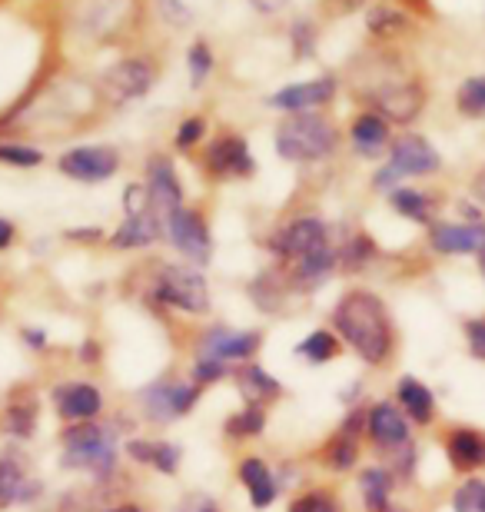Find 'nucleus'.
<instances>
[{"instance_id":"9","label":"nucleus","mask_w":485,"mask_h":512,"mask_svg":"<svg viewBox=\"0 0 485 512\" xmlns=\"http://www.w3.org/2000/svg\"><path fill=\"white\" fill-rule=\"evenodd\" d=\"M147 193H150V207L153 213L163 220V227H167V220L173 217L177 210H183V187L177 180V170H173V163L167 157H153L147 163Z\"/></svg>"},{"instance_id":"51","label":"nucleus","mask_w":485,"mask_h":512,"mask_svg":"<svg viewBox=\"0 0 485 512\" xmlns=\"http://www.w3.org/2000/svg\"><path fill=\"white\" fill-rule=\"evenodd\" d=\"M103 512H143L140 506H113V509H103Z\"/></svg>"},{"instance_id":"33","label":"nucleus","mask_w":485,"mask_h":512,"mask_svg":"<svg viewBox=\"0 0 485 512\" xmlns=\"http://www.w3.org/2000/svg\"><path fill=\"white\" fill-rule=\"evenodd\" d=\"M263 426H266L263 406H246L243 413L226 419V436H256L263 433Z\"/></svg>"},{"instance_id":"5","label":"nucleus","mask_w":485,"mask_h":512,"mask_svg":"<svg viewBox=\"0 0 485 512\" xmlns=\"http://www.w3.org/2000/svg\"><path fill=\"white\" fill-rule=\"evenodd\" d=\"M153 293H157L160 303L177 306L183 313H206L210 310V290H206V280L190 266H163L157 273V283H153Z\"/></svg>"},{"instance_id":"26","label":"nucleus","mask_w":485,"mask_h":512,"mask_svg":"<svg viewBox=\"0 0 485 512\" xmlns=\"http://www.w3.org/2000/svg\"><path fill=\"white\" fill-rule=\"evenodd\" d=\"M236 383H240V393L250 399V406H263L266 399H276L280 396V380H273L263 366L256 363H246L240 373H236Z\"/></svg>"},{"instance_id":"24","label":"nucleus","mask_w":485,"mask_h":512,"mask_svg":"<svg viewBox=\"0 0 485 512\" xmlns=\"http://www.w3.org/2000/svg\"><path fill=\"white\" fill-rule=\"evenodd\" d=\"M396 396L402 403V413L412 416L416 423H429L432 409H436V399H432V389L426 383L412 380V376H402L396 383Z\"/></svg>"},{"instance_id":"23","label":"nucleus","mask_w":485,"mask_h":512,"mask_svg":"<svg viewBox=\"0 0 485 512\" xmlns=\"http://www.w3.org/2000/svg\"><path fill=\"white\" fill-rule=\"evenodd\" d=\"M240 483L250 493V503L256 509H266L276 499V479L273 469L263 463V459H243L240 463Z\"/></svg>"},{"instance_id":"30","label":"nucleus","mask_w":485,"mask_h":512,"mask_svg":"<svg viewBox=\"0 0 485 512\" xmlns=\"http://www.w3.org/2000/svg\"><path fill=\"white\" fill-rule=\"evenodd\" d=\"M296 353L303 356L306 363L323 366V363L336 360V356H339V340L329 330H316V333H309L306 340L296 346Z\"/></svg>"},{"instance_id":"29","label":"nucleus","mask_w":485,"mask_h":512,"mask_svg":"<svg viewBox=\"0 0 485 512\" xmlns=\"http://www.w3.org/2000/svg\"><path fill=\"white\" fill-rule=\"evenodd\" d=\"M359 493H363L366 512H386L389 509V493H392V476L383 466H373L359 476Z\"/></svg>"},{"instance_id":"18","label":"nucleus","mask_w":485,"mask_h":512,"mask_svg":"<svg viewBox=\"0 0 485 512\" xmlns=\"http://www.w3.org/2000/svg\"><path fill=\"white\" fill-rule=\"evenodd\" d=\"M366 433L376 439L379 449H399L409 443V423L402 416V409H396L392 403H376L366 413Z\"/></svg>"},{"instance_id":"41","label":"nucleus","mask_w":485,"mask_h":512,"mask_svg":"<svg viewBox=\"0 0 485 512\" xmlns=\"http://www.w3.org/2000/svg\"><path fill=\"white\" fill-rule=\"evenodd\" d=\"M226 373H230V370H226V363L223 360H213V356H200V360L193 363V380H196V386L223 380Z\"/></svg>"},{"instance_id":"45","label":"nucleus","mask_w":485,"mask_h":512,"mask_svg":"<svg viewBox=\"0 0 485 512\" xmlns=\"http://www.w3.org/2000/svg\"><path fill=\"white\" fill-rule=\"evenodd\" d=\"M177 512H220V506H216L210 496H200V493H196V496H187V499H183V503L177 506Z\"/></svg>"},{"instance_id":"46","label":"nucleus","mask_w":485,"mask_h":512,"mask_svg":"<svg viewBox=\"0 0 485 512\" xmlns=\"http://www.w3.org/2000/svg\"><path fill=\"white\" fill-rule=\"evenodd\" d=\"M309 40H313V27L306 24H296V30H293V44H296V54L299 57H306L309 54Z\"/></svg>"},{"instance_id":"31","label":"nucleus","mask_w":485,"mask_h":512,"mask_svg":"<svg viewBox=\"0 0 485 512\" xmlns=\"http://www.w3.org/2000/svg\"><path fill=\"white\" fill-rule=\"evenodd\" d=\"M389 203H392V210L402 213V217H409V220H416V223H426L429 220V200L422 197L419 190H409V187H396L389 193Z\"/></svg>"},{"instance_id":"12","label":"nucleus","mask_w":485,"mask_h":512,"mask_svg":"<svg viewBox=\"0 0 485 512\" xmlns=\"http://www.w3.org/2000/svg\"><path fill=\"white\" fill-rule=\"evenodd\" d=\"M196 399H200V386L196 383H157L143 393L147 413L150 419H157V423H170V419H180L183 413H190Z\"/></svg>"},{"instance_id":"28","label":"nucleus","mask_w":485,"mask_h":512,"mask_svg":"<svg viewBox=\"0 0 485 512\" xmlns=\"http://www.w3.org/2000/svg\"><path fill=\"white\" fill-rule=\"evenodd\" d=\"M339 256L333 250H319V253H309L303 256V260H296L293 263V283L299 286H306V290H313V286H319L326 280L329 273H333V266H336Z\"/></svg>"},{"instance_id":"27","label":"nucleus","mask_w":485,"mask_h":512,"mask_svg":"<svg viewBox=\"0 0 485 512\" xmlns=\"http://www.w3.org/2000/svg\"><path fill=\"white\" fill-rule=\"evenodd\" d=\"M386 143H389V124L379 114H363L353 124V147L363 153V157L383 153Z\"/></svg>"},{"instance_id":"50","label":"nucleus","mask_w":485,"mask_h":512,"mask_svg":"<svg viewBox=\"0 0 485 512\" xmlns=\"http://www.w3.org/2000/svg\"><path fill=\"white\" fill-rule=\"evenodd\" d=\"M286 4V0H253V7H260V10H280Z\"/></svg>"},{"instance_id":"32","label":"nucleus","mask_w":485,"mask_h":512,"mask_svg":"<svg viewBox=\"0 0 485 512\" xmlns=\"http://www.w3.org/2000/svg\"><path fill=\"white\" fill-rule=\"evenodd\" d=\"M456 104L466 117H485V77H469L459 87Z\"/></svg>"},{"instance_id":"15","label":"nucleus","mask_w":485,"mask_h":512,"mask_svg":"<svg viewBox=\"0 0 485 512\" xmlns=\"http://www.w3.org/2000/svg\"><path fill=\"white\" fill-rule=\"evenodd\" d=\"M34 493L37 483H30L24 453L20 449H4L0 453V509L27 503V499H34Z\"/></svg>"},{"instance_id":"47","label":"nucleus","mask_w":485,"mask_h":512,"mask_svg":"<svg viewBox=\"0 0 485 512\" xmlns=\"http://www.w3.org/2000/svg\"><path fill=\"white\" fill-rule=\"evenodd\" d=\"M160 10L173 20V24H183V20L190 17V14H187V7H183L180 0H160Z\"/></svg>"},{"instance_id":"17","label":"nucleus","mask_w":485,"mask_h":512,"mask_svg":"<svg viewBox=\"0 0 485 512\" xmlns=\"http://www.w3.org/2000/svg\"><path fill=\"white\" fill-rule=\"evenodd\" d=\"M436 253H479L485 247V223H436L429 230Z\"/></svg>"},{"instance_id":"48","label":"nucleus","mask_w":485,"mask_h":512,"mask_svg":"<svg viewBox=\"0 0 485 512\" xmlns=\"http://www.w3.org/2000/svg\"><path fill=\"white\" fill-rule=\"evenodd\" d=\"M10 243H14V223L0 217V250H7Z\"/></svg>"},{"instance_id":"25","label":"nucleus","mask_w":485,"mask_h":512,"mask_svg":"<svg viewBox=\"0 0 485 512\" xmlns=\"http://www.w3.org/2000/svg\"><path fill=\"white\" fill-rule=\"evenodd\" d=\"M359 423H366L363 413H353V419H346L343 433H339L333 443H329V466L336 473H346V469L356 466V456H359Z\"/></svg>"},{"instance_id":"43","label":"nucleus","mask_w":485,"mask_h":512,"mask_svg":"<svg viewBox=\"0 0 485 512\" xmlns=\"http://www.w3.org/2000/svg\"><path fill=\"white\" fill-rule=\"evenodd\" d=\"M123 210H127V217H133V213H143V210H153L147 187H137V183L127 187V193H123Z\"/></svg>"},{"instance_id":"6","label":"nucleus","mask_w":485,"mask_h":512,"mask_svg":"<svg viewBox=\"0 0 485 512\" xmlns=\"http://www.w3.org/2000/svg\"><path fill=\"white\" fill-rule=\"evenodd\" d=\"M100 87H103V97H107L110 104H130V100L143 97L153 87L150 60H143V57L120 60V64H113L107 74H103Z\"/></svg>"},{"instance_id":"20","label":"nucleus","mask_w":485,"mask_h":512,"mask_svg":"<svg viewBox=\"0 0 485 512\" xmlns=\"http://www.w3.org/2000/svg\"><path fill=\"white\" fill-rule=\"evenodd\" d=\"M160 227L163 220L157 217L153 210H143V213H133V217H127L120 223V230L113 233V247L120 250H140V247H150L153 240L160 237Z\"/></svg>"},{"instance_id":"38","label":"nucleus","mask_w":485,"mask_h":512,"mask_svg":"<svg viewBox=\"0 0 485 512\" xmlns=\"http://www.w3.org/2000/svg\"><path fill=\"white\" fill-rule=\"evenodd\" d=\"M373 256H376V247L369 243V237H353L343 250V263H346V270H363Z\"/></svg>"},{"instance_id":"40","label":"nucleus","mask_w":485,"mask_h":512,"mask_svg":"<svg viewBox=\"0 0 485 512\" xmlns=\"http://www.w3.org/2000/svg\"><path fill=\"white\" fill-rule=\"evenodd\" d=\"M187 64H190V74H193V84L200 87L203 80H206V74L213 70V54H210V47L203 44H193L190 47V54H187Z\"/></svg>"},{"instance_id":"13","label":"nucleus","mask_w":485,"mask_h":512,"mask_svg":"<svg viewBox=\"0 0 485 512\" xmlns=\"http://www.w3.org/2000/svg\"><path fill=\"white\" fill-rule=\"evenodd\" d=\"M333 94H336V80L316 77V80H306V84H290V87L276 90L270 97V107L286 110V114H306V110L329 104Z\"/></svg>"},{"instance_id":"42","label":"nucleus","mask_w":485,"mask_h":512,"mask_svg":"<svg viewBox=\"0 0 485 512\" xmlns=\"http://www.w3.org/2000/svg\"><path fill=\"white\" fill-rule=\"evenodd\" d=\"M466 340H469V353L485 363V316L466 323Z\"/></svg>"},{"instance_id":"49","label":"nucleus","mask_w":485,"mask_h":512,"mask_svg":"<svg viewBox=\"0 0 485 512\" xmlns=\"http://www.w3.org/2000/svg\"><path fill=\"white\" fill-rule=\"evenodd\" d=\"M24 343L34 346V350H44V346H47L44 333H40V330H24Z\"/></svg>"},{"instance_id":"4","label":"nucleus","mask_w":485,"mask_h":512,"mask_svg":"<svg viewBox=\"0 0 485 512\" xmlns=\"http://www.w3.org/2000/svg\"><path fill=\"white\" fill-rule=\"evenodd\" d=\"M439 167H442L439 153L426 137H419V133H402V137L392 143L389 163L376 173V187L396 190L402 177H426V173H436Z\"/></svg>"},{"instance_id":"34","label":"nucleus","mask_w":485,"mask_h":512,"mask_svg":"<svg viewBox=\"0 0 485 512\" xmlns=\"http://www.w3.org/2000/svg\"><path fill=\"white\" fill-rule=\"evenodd\" d=\"M452 512H485V483L482 479H466L456 496H452Z\"/></svg>"},{"instance_id":"8","label":"nucleus","mask_w":485,"mask_h":512,"mask_svg":"<svg viewBox=\"0 0 485 512\" xmlns=\"http://www.w3.org/2000/svg\"><path fill=\"white\" fill-rule=\"evenodd\" d=\"M57 167H60V173H67L70 180L103 183L117 173L120 157H117V150H110V147H74L60 157Z\"/></svg>"},{"instance_id":"2","label":"nucleus","mask_w":485,"mask_h":512,"mask_svg":"<svg viewBox=\"0 0 485 512\" xmlns=\"http://www.w3.org/2000/svg\"><path fill=\"white\" fill-rule=\"evenodd\" d=\"M336 147H339L336 127L316 114H293L276 130V150H280L283 160H293V163L323 160Z\"/></svg>"},{"instance_id":"35","label":"nucleus","mask_w":485,"mask_h":512,"mask_svg":"<svg viewBox=\"0 0 485 512\" xmlns=\"http://www.w3.org/2000/svg\"><path fill=\"white\" fill-rule=\"evenodd\" d=\"M369 30L373 34H379V37H396V34H402L406 30V24L409 20L399 14V10H392V7H376L373 14H369Z\"/></svg>"},{"instance_id":"22","label":"nucleus","mask_w":485,"mask_h":512,"mask_svg":"<svg viewBox=\"0 0 485 512\" xmlns=\"http://www.w3.org/2000/svg\"><path fill=\"white\" fill-rule=\"evenodd\" d=\"M449 459L459 473H472V469L485 466V433L479 429H456L449 436Z\"/></svg>"},{"instance_id":"14","label":"nucleus","mask_w":485,"mask_h":512,"mask_svg":"<svg viewBox=\"0 0 485 512\" xmlns=\"http://www.w3.org/2000/svg\"><path fill=\"white\" fill-rule=\"evenodd\" d=\"M54 406L67 423H90L103 409V396L94 383H64L54 389Z\"/></svg>"},{"instance_id":"52","label":"nucleus","mask_w":485,"mask_h":512,"mask_svg":"<svg viewBox=\"0 0 485 512\" xmlns=\"http://www.w3.org/2000/svg\"><path fill=\"white\" fill-rule=\"evenodd\" d=\"M479 270H482V276H485V247L479 250Z\"/></svg>"},{"instance_id":"39","label":"nucleus","mask_w":485,"mask_h":512,"mask_svg":"<svg viewBox=\"0 0 485 512\" xmlns=\"http://www.w3.org/2000/svg\"><path fill=\"white\" fill-rule=\"evenodd\" d=\"M290 512H339V503L333 499V493H306L290 503Z\"/></svg>"},{"instance_id":"21","label":"nucleus","mask_w":485,"mask_h":512,"mask_svg":"<svg viewBox=\"0 0 485 512\" xmlns=\"http://www.w3.org/2000/svg\"><path fill=\"white\" fill-rule=\"evenodd\" d=\"M37 396L30 389H17L4 409V433L14 439H30L37 429Z\"/></svg>"},{"instance_id":"11","label":"nucleus","mask_w":485,"mask_h":512,"mask_svg":"<svg viewBox=\"0 0 485 512\" xmlns=\"http://www.w3.org/2000/svg\"><path fill=\"white\" fill-rule=\"evenodd\" d=\"M422 104H426L422 87L412 84V80H396V84L379 87L373 94L376 114L383 120H396V124H409V120H416Z\"/></svg>"},{"instance_id":"36","label":"nucleus","mask_w":485,"mask_h":512,"mask_svg":"<svg viewBox=\"0 0 485 512\" xmlns=\"http://www.w3.org/2000/svg\"><path fill=\"white\" fill-rule=\"evenodd\" d=\"M180 446H173V443H153L150 446V463L147 466H153L157 473H163V476H173L177 473V466H180Z\"/></svg>"},{"instance_id":"3","label":"nucleus","mask_w":485,"mask_h":512,"mask_svg":"<svg viewBox=\"0 0 485 512\" xmlns=\"http://www.w3.org/2000/svg\"><path fill=\"white\" fill-rule=\"evenodd\" d=\"M64 466L67 469H90L97 476L113 473L117 466V436L113 429L90 423H70L64 429Z\"/></svg>"},{"instance_id":"19","label":"nucleus","mask_w":485,"mask_h":512,"mask_svg":"<svg viewBox=\"0 0 485 512\" xmlns=\"http://www.w3.org/2000/svg\"><path fill=\"white\" fill-rule=\"evenodd\" d=\"M200 356H213V360H250L260 350V333L256 330H213L206 333L200 346Z\"/></svg>"},{"instance_id":"1","label":"nucleus","mask_w":485,"mask_h":512,"mask_svg":"<svg viewBox=\"0 0 485 512\" xmlns=\"http://www.w3.org/2000/svg\"><path fill=\"white\" fill-rule=\"evenodd\" d=\"M333 323L339 336L353 346L359 360L366 363H386L389 353H392V323H389V313L379 296L366 293V290H353L339 300L336 313H333Z\"/></svg>"},{"instance_id":"10","label":"nucleus","mask_w":485,"mask_h":512,"mask_svg":"<svg viewBox=\"0 0 485 512\" xmlns=\"http://www.w3.org/2000/svg\"><path fill=\"white\" fill-rule=\"evenodd\" d=\"M329 247V230L323 220L316 217H303V220H293L290 227L276 233L273 240V250L286 256V260H303L309 253H319Z\"/></svg>"},{"instance_id":"7","label":"nucleus","mask_w":485,"mask_h":512,"mask_svg":"<svg viewBox=\"0 0 485 512\" xmlns=\"http://www.w3.org/2000/svg\"><path fill=\"white\" fill-rule=\"evenodd\" d=\"M167 237L173 240L183 256L196 266H206L210 263V253H213V243H210V230H206V220L200 217L196 210H177L173 217L167 220Z\"/></svg>"},{"instance_id":"44","label":"nucleus","mask_w":485,"mask_h":512,"mask_svg":"<svg viewBox=\"0 0 485 512\" xmlns=\"http://www.w3.org/2000/svg\"><path fill=\"white\" fill-rule=\"evenodd\" d=\"M203 130H206V124L200 117H190V120H183L180 124V130H177V147L180 150H190L196 140L203 137Z\"/></svg>"},{"instance_id":"16","label":"nucleus","mask_w":485,"mask_h":512,"mask_svg":"<svg viewBox=\"0 0 485 512\" xmlns=\"http://www.w3.org/2000/svg\"><path fill=\"white\" fill-rule=\"evenodd\" d=\"M206 167L216 177H250L256 170V163L250 157V147H246V140L240 137H220L206 153Z\"/></svg>"},{"instance_id":"37","label":"nucleus","mask_w":485,"mask_h":512,"mask_svg":"<svg viewBox=\"0 0 485 512\" xmlns=\"http://www.w3.org/2000/svg\"><path fill=\"white\" fill-rule=\"evenodd\" d=\"M44 160V153L34 147H20V143H0V163L10 167H37Z\"/></svg>"}]
</instances>
